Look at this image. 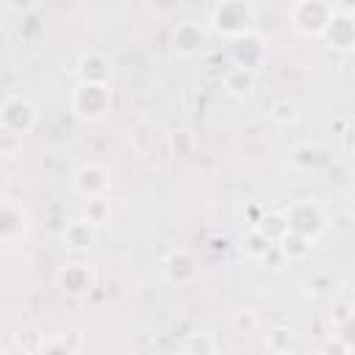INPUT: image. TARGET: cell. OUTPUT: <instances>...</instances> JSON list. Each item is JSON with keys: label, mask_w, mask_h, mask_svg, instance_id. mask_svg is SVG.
Here are the masks:
<instances>
[{"label": "cell", "mask_w": 355, "mask_h": 355, "mask_svg": "<svg viewBox=\"0 0 355 355\" xmlns=\"http://www.w3.org/2000/svg\"><path fill=\"white\" fill-rule=\"evenodd\" d=\"M255 22H258V8L250 0H222L211 6L208 14V31L230 42H241L252 36Z\"/></svg>", "instance_id": "1"}, {"label": "cell", "mask_w": 355, "mask_h": 355, "mask_svg": "<svg viewBox=\"0 0 355 355\" xmlns=\"http://www.w3.org/2000/svg\"><path fill=\"white\" fill-rule=\"evenodd\" d=\"M283 216H286L291 233L305 236V239L313 241V244H316V241L327 233V227H330V216H327V211H324L316 200H311V197L291 200V202L283 208Z\"/></svg>", "instance_id": "2"}, {"label": "cell", "mask_w": 355, "mask_h": 355, "mask_svg": "<svg viewBox=\"0 0 355 355\" xmlns=\"http://www.w3.org/2000/svg\"><path fill=\"white\" fill-rule=\"evenodd\" d=\"M69 108L80 122H103L114 108V89L100 83H75L69 92Z\"/></svg>", "instance_id": "3"}, {"label": "cell", "mask_w": 355, "mask_h": 355, "mask_svg": "<svg viewBox=\"0 0 355 355\" xmlns=\"http://www.w3.org/2000/svg\"><path fill=\"white\" fill-rule=\"evenodd\" d=\"M336 14V6L327 0H297L288 6V22L291 28L305 36V39H319L324 36L330 19Z\"/></svg>", "instance_id": "4"}, {"label": "cell", "mask_w": 355, "mask_h": 355, "mask_svg": "<svg viewBox=\"0 0 355 355\" xmlns=\"http://www.w3.org/2000/svg\"><path fill=\"white\" fill-rule=\"evenodd\" d=\"M39 122V108L31 97L25 94H6L3 105H0V133H8V136H17V139H25Z\"/></svg>", "instance_id": "5"}, {"label": "cell", "mask_w": 355, "mask_h": 355, "mask_svg": "<svg viewBox=\"0 0 355 355\" xmlns=\"http://www.w3.org/2000/svg\"><path fill=\"white\" fill-rule=\"evenodd\" d=\"M53 283H55V288H58L64 297H69V300H83V297H89V294L94 291V286H97V272H94V266H92L89 261L72 258V261H67V263H61V266L55 269Z\"/></svg>", "instance_id": "6"}, {"label": "cell", "mask_w": 355, "mask_h": 355, "mask_svg": "<svg viewBox=\"0 0 355 355\" xmlns=\"http://www.w3.org/2000/svg\"><path fill=\"white\" fill-rule=\"evenodd\" d=\"M161 272H164V280L172 286H191L202 277V266H200L197 255L186 247L169 250L161 261Z\"/></svg>", "instance_id": "7"}, {"label": "cell", "mask_w": 355, "mask_h": 355, "mask_svg": "<svg viewBox=\"0 0 355 355\" xmlns=\"http://www.w3.org/2000/svg\"><path fill=\"white\" fill-rule=\"evenodd\" d=\"M72 189L86 200H100L111 189V172L108 166L97 161H86L72 172Z\"/></svg>", "instance_id": "8"}, {"label": "cell", "mask_w": 355, "mask_h": 355, "mask_svg": "<svg viewBox=\"0 0 355 355\" xmlns=\"http://www.w3.org/2000/svg\"><path fill=\"white\" fill-rule=\"evenodd\" d=\"M97 222H92L86 214L83 216H75L69 219L64 227H61V247L72 255H86L94 244H97Z\"/></svg>", "instance_id": "9"}, {"label": "cell", "mask_w": 355, "mask_h": 355, "mask_svg": "<svg viewBox=\"0 0 355 355\" xmlns=\"http://www.w3.org/2000/svg\"><path fill=\"white\" fill-rule=\"evenodd\" d=\"M28 227H31L28 208L19 200L6 197L0 202V241L3 244H14V241L28 236Z\"/></svg>", "instance_id": "10"}, {"label": "cell", "mask_w": 355, "mask_h": 355, "mask_svg": "<svg viewBox=\"0 0 355 355\" xmlns=\"http://www.w3.org/2000/svg\"><path fill=\"white\" fill-rule=\"evenodd\" d=\"M169 42H172V50H175L178 55L191 58V55H197V53L205 47V42H208V28L200 25L197 19H183V22H178V25L172 28Z\"/></svg>", "instance_id": "11"}, {"label": "cell", "mask_w": 355, "mask_h": 355, "mask_svg": "<svg viewBox=\"0 0 355 355\" xmlns=\"http://www.w3.org/2000/svg\"><path fill=\"white\" fill-rule=\"evenodd\" d=\"M75 72H78V80L80 83H100V86H111V61L103 50H83L78 55V64H75Z\"/></svg>", "instance_id": "12"}, {"label": "cell", "mask_w": 355, "mask_h": 355, "mask_svg": "<svg viewBox=\"0 0 355 355\" xmlns=\"http://www.w3.org/2000/svg\"><path fill=\"white\" fill-rule=\"evenodd\" d=\"M322 42L338 53H352L355 50V14H347V11H338L333 14Z\"/></svg>", "instance_id": "13"}, {"label": "cell", "mask_w": 355, "mask_h": 355, "mask_svg": "<svg viewBox=\"0 0 355 355\" xmlns=\"http://www.w3.org/2000/svg\"><path fill=\"white\" fill-rule=\"evenodd\" d=\"M222 86H225V92H227L230 97H247V94L255 89V69L233 64V67L222 75Z\"/></svg>", "instance_id": "14"}, {"label": "cell", "mask_w": 355, "mask_h": 355, "mask_svg": "<svg viewBox=\"0 0 355 355\" xmlns=\"http://www.w3.org/2000/svg\"><path fill=\"white\" fill-rule=\"evenodd\" d=\"M252 227H255L258 233H263L275 247H277V244L286 239V233H288V222H286L283 211H266V214H261Z\"/></svg>", "instance_id": "15"}, {"label": "cell", "mask_w": 355, "mask_h": 355, "mask_svg": "<svg viewBox=\"0 0 355 355\" xmlns=\"http://www.w3.org/2000/svg\"><path fill=\"white\" fill-rule=\"evenodd\" d=\"M272 241L263 236V233H258L255 227H250L244 236H241V252L247 255V258H252V261H261V258H266L269 252H272Z\"/></svg>", "instance_id": "16"}, {"label": "cell", "mask_w": 355, "mask_h": 355, "mask_svg": "<svg viewBox=\"0 0 355 355\" xmlns=\"http://www.w3.org/2000/svg\"><path fill=\"white\" fill-rule=\"evenodd\" d=\"M277 250L288 258V261H305L308 255H311V250H313V241H308L305 236H297V233H286V239L277 244Z\"/></svg>", "instance_id": "17"}, {"label": "cell", "mask_w": 355, "mask_h": 355, "mask_svg": "<svg viewBox=\"0 0 355 355\" xmlns=\"http://www.w3.org/2000/svg\"><path fill=\"white\" fill-rule=\"evenodd\" d=\"M297 116H300V111H297V105H294L291 100H275V103H272V108H269V119H272V122H277L280 128L294 125V122H297Z\"/></svg>", "instance_id": "18"}, {"label": "cell", "mask_w": 355, "mask_h": 355, "mask_svg": "<svg viewBox=\"0 0 355 355\" xmlns=\"http://www.w3.org/2000/svg\"><path fill=\"white\" fill-rule=\"evenodd\" d=\"M352 316H355V305L349 300H336L330 305V311H327V319H330V327L333 330H338L341 324H347Z\"/></svg>", "instance_id": "19"}, {"label": "cell", "mask_w": 355, "mask_h": 355, "mask_svg": "<svg viewBox=\"0 0 355 355\" xmlns=\"http://www.w3.org/2000/svg\"><path fill=\"white\" fill-rule=\"evenodd\" d=\"M233 327H236V333L250 336V333H255L261 327V316L252 308H241V311L233 313Z\"/></svg>", "instance_id": "20"}, {"label": "cell", "mask_w": 355, "mask_h": 355, "mask_svg": "<svg viewBox=\"0 0 355 355\" xmlns=\"http://www.w3.org/2000/svg\"><path fill=\"white\" fill-rule=\"evenodd\" d=\"M39 355H78L75 347L67 344V338H44L39 344Z\"/></svg>", "instance_id": "21"}, {"label": "cell", "mask_w": 355, "mask_h": 355, "mask_svg": "<svg viewBox=\"0 0 355 355\" xmlns=\"http://www.w3.org/2000/svg\"><path fill=\"white\" fill-rule=\"evenodd\" d=\"M322 355H352L355 349L341 338V336H336V333H330L327 338H324V344H322V349H319Z\"/></svg>", "instance_id": "22"}, {"label": "cell", "mask_w": 355, "mask_h": 355, "mask_svg": "<svg viewBox=\"0 0 355 355\" xmlns=\"http://www.w3.org/2000/svg\"><path fill=\"white\" fill-rule=\"evenodd\" d=\"M288 344H291V333H288L286 327H272V330L266 333V347H269V352L288 349Z\"/></svg>", "instance_id": "23"}, {"label": "cell", "mask_w": 355, "mask_h": 355, "mask_svg": "<svg viewBox=\"0 0 355 355\" xmlns=\"http://www.w3.org/2000/svg\"><path fill=\"white\" fill-rule=\"evenodd\" d=\"M86 216L92 219V222H103L105 216H108V200L105 197H100V200H89V205H86Z\"/></svg>", "instance_id": "24"}, {"label": "cell", "mask_w": 355, "mask_h": 355, "mask_svg": "<svg viewBox=\"0 0 355 355\" xmlns=\"http://www.w3.org/2000/svg\"><path fill=\"white\" fill-rule=\"evenodd\" d=\"M3 8H6V11H22V14H25V11H36L39 3H11V0H6Z\"/></svg>", "instance_id": "25"}, {"label": "cell", "mask_w": 355, "mask_h": 355, "mask_svg": "<svg viewBox=\"0 0 355 355\" xmlns=\"http://www.w3.org/2000/svg\"><path fill=\"white\" fill-rule=\"evenodd\" d=\"M269 355H297V352L288 347V349H277V352H269Z\"/></svg>", "instance_id": "26"}, {"label": "cell", "mask_w": 355, "mask_h": 355, "mask_svg": "<svg viewBox=\"0 0 355 355\" xmlns=\"http://www.w3.org/2000/svg\"><path fill=\"white\" fill-rule=\"evenodd\" d=\"M311 355H322V352H311Z\"/></svg>", "instance_id": "27"}, {"label": "cell", "mask_w": 355, "mask_h": 355, "mask_svg": "<svg viewBox=\"0 0 355 355\" xmlns=\"http://www.w3.org/2000/svg\"><path fill=\"white\" fill-rule=\"evenodd\" d=\"M3 355H11V352H3Z\"/></svg>", "instance_id": "28"}]
</instances>
